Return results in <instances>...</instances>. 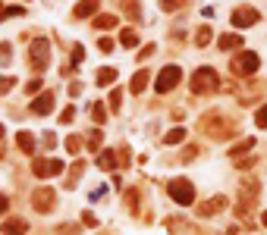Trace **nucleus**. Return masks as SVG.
Instances as JSON below:
<instances>
[{
  "label": "nucleus",
  "instance_id": "nucleus-1",
  "mask_svg": "<svg viewBox=\"0 0 267 235\" xmlns=\"http://www.w3.org/2000/svg\"><path fill=\"white\" fill-rule=\"evenodd\" d=\"M217 88H220V75L211 66L195 69V75H192V94H214Z\"/></svg>",
  "mask_w": 267,
  "mask_h": 235
},
{
  "label": "nucleus",
  "instance_id": "nucleus-2",
  "mask_svg": "<svg viewBox=\"0 0 267 235\" xmlns=\"http://www.w3.org/2000/svg\"><path fill=\"white\" fill-rule=\"evenodd\" d=\"M167 191H170V198H173L176 204H182V207L195 204V185H192L189 179H170Z\"/></svg>",
  "mask_w": 267,
  "mask_h": 235
},
{
  "label": "nucleus",
  "instance_id": "nucleus-3",
  "mask_svg": "<svg viewBox=\"0 0 267 235\" xmlns=\"http://www.w3.org/2000/svg\"><path fill=\"white\" fill-rule=\"evenodd\" d=\"M258 66H261V57L255 54V50H242V54H236L233 63H230L233 75H255Z\"/></svg>",
  "mask_w": 267,
  "mask_h": 235
},
{
  "label": "nucleus",
  "instance_id": "nucleus-4",
  "mask_svg": "<svg viewBox=\"0 0 267 235\" xmlns=\"http://www.w3.org/2000/svg\"><path fill=\"white\" fill-rule=\"evenodd\" d=\"M29 60H32V69L41 72L47 66V60H51V41H47V38H35L29 44Z\"/></svg>",
  "mask_w": 267,
  "mask_h": 235
},
{
  "label": "nucleus",
  "instance_id": "nucleus-5",
  "mask_svg": "<svg viewBox=\"0 0 267 235\" xmlns=\"http://www.w3.org/2000/svg\"><path fill=\"white\" fill-rule=\"evenodd\" d=\"M179 78H182V69L179 66H163L160 75H157V82H154V91L157 94H170V91L179 85Z\"/></svg>",
  "mask_w": 267,
  "mask_h": 235
},
{
  "label": "nucleus",
  "instance_id": "nucleus-6",
  "mask_svg": "<svg viewBox=\"0 0 267 235\" xmlns=\"http://www.w3.org/2000/svg\"><path fill=\"white\" fill-rule=\"evenodd\" d=\"M258 19H261V13H258L255 7H236L230 22L236 25V29H252V25H255Z\"/></svg>",
  "mask_w": 267,
  "mask_h": 235
},
{
  "label": "nucleus",
  "instance_id": "nucleus-7",
  "mask_svg": "<svg viewBox=\"0 0 267 235\" xmlns=\"http://www.w3.org/2000/svg\"><path fill=\"white\" fill-rule=\"evenodd\" d=\"M32 173L38 176V179H54V176H60L63 173V160H38L32 163Z\"/></svg>",
  "mask_w": 267,
  "mask_h": 235
},
{
  "label": "nucleus",
  "instance_id": "nucleus-8",
  "mask_svg": "<svg viewBox=\"0 0 267 235\" xmlns=\"http://www.w3.org/2000/svg\"><path fill=\"white\" fill-rule=\"evenodd\" d=\"M54 204H57V198H54L51 188H38V191H32V207H35V210H54Z\"/></svg>",
  "mask_w": 267,
  "mask_h": 235
},
{
  "label": "nucleus",
  "instance_id": "nucleus-9",
  "mask_svg": "<svg viewBox=\"0 0 267 235\" xmlns=\"http://www.w3.org/2000/svg\"><path fill=\"white\" fill-rule=\"evenodd\" d=\"M223 207H227V198H223V195H217V198L198 204V217H214V213H220Z\"/></svg>",
  "mask_w": 267,
  "mask_h": 235
},
{
  "label": "nucleus",
  "instance_id": "nucleus-10",
  "mask_svg": "<svg viewBox=\"0 0 267 235\" xmlns=\"http://www.w3.org/2000/svg\"><path fill=\"white\" fill-rule=\"evenodd\" d=\"M98 7H101V0H79L76 10H72V16H76V19H88V16L98 13Z\"/></svg>",
  "mask_w": 267,
  "mask_h": 235
},
{
  "label": "nucleus",
  "instance_id": "nucleus-11",
  "mask_svg": "<svg viewBox=\"0 0 267 235\" xmlns=\"http://www.w3.org/2000/svg\"><path fill=\"white\" fill-rule=\"evenodd\" d=\"M54 110V94H44V97H35L32 100V113L35 116H47Z\"/></svg>",
  "mask_w": 267,
  "mask_h": 235
},
{
  "label": "nucleus",
  "instance_id": "nucleus-12",
  "mask_svg": "<svg viewBox=\"0 0 267 235\" xmlns=\"http://www.w3.org/2000/svg\"><path fill=\"white\" fill-rule=\"evenodd\" d=\"M145 88H148V69H138V72L132 75V82H129V91H132V94H141Z\"/></svg>",
  "mask_w": 267,
  "mask_h": 235
},
{
  "label": "nucleus",
  "instance_id": "nucleus-13",
  "mask_svg": "<svg viewBox=\"0 0 267 235\" xmlns=\"http://www.w3.org/2000/svg\"><path fill=\"white\" fill-rule=\"evenodd\" d=\"M26 232H29L26 220H7L4 223V235H26Z\"/></svg>",
  "mask_w": 267,
  "mask_h": 235
},
{
  "label": "nucleus",
  "instance_id": "nucleus-14",
  "mask_svg": "<svg viewBox=\"0 0 267 235\" xmlns=\"http://www.w3.org/2000/svg\"><path fill=\"white\" fill-rule=\"evenodd\" d=\"M16 144H19L22 154H35V135L32 132H19L16 135Z\"/></svg>",
  "mask_w": 267,
  "mask_h": 235
},
{
  "label": "nucleus",
  "instance_id": "nucleus-15",
  "mask_svg": "<svg viewBox=\"0 0 267 235\" xmlns=\"http://www.w3.org/2000/svg\"><path fill=\"white\" fill-rule=\"evenodd\" d=\"M116 75H119V72H116L113 66H104V69L98 72V78H94V82H98V85H113V82H116Z\"/></svg>",
  "mask_w": 267,
  "mask_h": 235
},
{
  "label": "nucleus",
  "instance_id": "nucleus-16",
  "mask_svg": "<svg viewBox=\"0 0 267 235\" xmlns=\"http://www.w3.org/2000/svg\"><path fill=\"white\" fill-rule=\"evenodd\" d=\"M94 25H98L101 32H107V29H116V25H119V19H116V16H110V13H101L98 19H94Z\"/></svg>",
  "mask_w": 267,
  "mask_h": 235
},
{
  "label": "nucleus",
  "instance_id": "nucleus-17",
  "mask_svg": "<svg viewBox=\"0 0 267 235\" xmlns=\"http://www.w3.org/2000/svg\"><path fill=\"white\" fill-rule=\"evenodd\" d=\"M211 38H214L211 25H201V29L195 32V47H208V44H211Z\"/></svg>",
  "mask_w": 267,
  "mask_h": 235
},
{
  "label": "nucleus",
  "instance_id": "nucleus-18",
  "mask_svg": "<svg viewBox=\"0 0 267 235\" xmlns=\"http://www.w3.org/2000/svg\"><path fill=\"white\" fill-rule=\"evenodd\" d=\"M98 166H101V169H113V166H116V154H113V151H101V154H98Z\"/></svg>",
  "mask_w": 267,
  "mask_h": 235
},
{
  "label": "nucleus",
  "instance_id": "nucleus-19",
  "mask_svg": "<svg viewBox=\"0 0 267 235\" xmlns=\"http://www.w3.org/2000/svg\"><path fill=\"white\" fill-rule=\"evenodd\" d=\"M217 44H220V50H233V47L242 44V38L239 35H220V41H217Z\"/></svg>",
  "mask_w": 267,
  "mask_h": 235
},
{
  "label": "nucleus",
  "instance_id": "nucleus-20",
  "mask_svg": "<svg viewBox=\"0 0 267 235\" xmlns=\"http://www.w3.org/2000/svg\"><path fill=\"white\" fill-rule=\"evenodd\" d=\"M10 60H13V44L0 41V66H10Z\"/></svg>",
  "mask_w": 267,
  "mask_h": 235
},
{
  "label": "nucleus",
  "instance_id": "nucleus-21",
  "mask_svg": "<svg viewBox=\"0 0 267 235\" xmlns=\"http://www.w3.org/2000/svg\"><path fill=\"white\" fill-rule=\"evenodd\" d=\"M119 44H123V47H135L138 44V35L132 29H123V32H119Z\"/></svg>",
  "mask_w": 267,
  "mask_h": 235
},
{
  "label": "nucleus",
  "instance_id": "nucleus-22",
  "mask_svg": "<svg viewBox=\"0 0 267 235\" xmlns=\"http://www.w3.org/2000/svg\"><path fill=\"white\" fill-rule=\"evenodd\" d=\"M255 147V138H245V141H239L236 147H230V157H239V154H249Z\"/></svg>",
  "mask_w": 267,
  "mask_h": 235
},
{
  "label": "nucleus",
  "instance_id": "nucleus-23",
  "mask_svg": "<svg viewBox=\"0 0 267 235\" xmlns=\"http://www.w3.org/2000/svg\"><path fill=\"white\" fill-rule=\"evenodd\" d=\"M116 4L123 7V10H126L132 19H141V10H138V4H135V0H116Z\"/></svg>",
  "mask_w": 267,
  "mask_h": 235
},
{
  "label": "nucleus",
  "instance_id": "nucleus-24",
  "mask_svg": "<svg viewBox=\"0 0 267 235\" xmlns=\"http://www.w3.org/2000/svg\"><path fill=\"white\" fill-rule=\"evenodd\" d=\"M91 119L98 122V125L107 122V110H104V103H91Z\"/></svg>",
  "mask_w": 267,
  "mask_h": 235
},
{
  "label": "nucleus",
  "instance_id": "nucleus-25",
  "mask_svg": "<svg viewBox=\"0 0 267 235\" xmlns=\"http://www.w3.org/2000/svg\"><path fill=\"white\" fill-rule=\"evenodd\" d=\"M179 141H186V129H173V132H167V138H163V144H179Z\"/></svg>",
  "mask_w": 267,
  "mask_h": 235
},
{
  "label": "nucleus",
  "instance_id": "nucleus-26",
  "mask_svg": "<svg viewBox=\"0 0 267 235\" xmlns=\"http://www.w3.org/2000/svg\"><path fill=\"white\" fill-rule=\"evenodd\" d=\"M101 141H104V135H101V132H91V135H88V151L94 154V151L101 147Z\"/></svg>",
  "mask_w": 267,
  "mask_h": 235
},
{
  "label": "nucleus",
  "instance_id": "nucleus-27",
  "mask_svg": "<svg viewBox=\"0 0 267 235\" xmlns=\"http://www.w3.org/2000/svg\"><path fill=\"white\" fill-rule=\"evenodd\" d=\"M13 85H16V78H13V75H0V94L13 91Z\"/></svg>",
  "mask_w": 267,
  "mask_h": 235
},
{
  "label": "nucleus",
  "instance_id": "nucleus-28",
  "mask_svg": "<svg viewBox=\"0 0 267 235\" xmlns=\"http://www.w3.org/2000/svg\"><path fill=\"white\" fill-rule=\"evenodd\" d=\"M13 16H26V7H7L4 16H0V22H4V19H13Z\"/></svg>",
  "mask_w": 267,
  "mask_h": 235
},
{
  "label": "nucleus",
  "instance_id": "nucleus-29",
  "mask_svg": "<svg viewBox=\"0 0 267 235\" xmlns=\"http://www.w3.org/2000/svg\"><path fill=\"white\" fill-rule=\"evenodd\" d=\"M186 4V0H160V10H167V13H173V10H179Z\"/></svg>",
  "mask_w": 267,
  "mask_h": 235
},
{
  "label": "nucleus",
  "instance_id": "nucleus-30",
  "mask_svg": "<svg viewBox=\"0 0 267 235\" xmlns=\"http://www.w3.org/2000/svg\"><path fill=\"white\" fill-rule=\"evenodd\" d=\"M79 147H82V138H76V135L66 138V151H69V154H79Z\"/></svg>",
  "mask_w": 267,
  "mask_h": 235
},
{
  "label": "nucleus",
  "instance_id": "nucleus-31",
  "mask_svg": "<svg viewBox=\"0 0 267 235\" xmlns=\"http://www.w3.org/2000/svg\"><path fill=\"white\" fill-rule=\"evenodd\" d=\"M72 119H76V107H66V110L60 113V122H63V125H69Z\"/></svg>",
  "mask_w": 267,
  "mask_h": 235
},
{
  "label": "nucleus",
  "instance_id": "nucleus-32",
  "mask_svg": "<svg viewBox=\"0 0 267 235\" xmlns=\"http://www.w3.org/2000/svg\"><path fill=\"white\" fill-rule=\"evenodd\" d=\"M255 122H258V129H267V103L258 110V116H255Z\"/></svg>",
  "mask_w": 267,
  "mask_h": 235
},
{
  "label": "nucleus",
  "instance_id": "nucleus-33",
  "mask_svg": "<svg viewBox=\"0 0 267 235\" xmlns=\"http://www.w3.org/2000/svg\"><path fill=\"white\" fill-rule=\"evenodd\" d=\"M98 50H101V54H110V50H113V41H110V38H101V41H98Z\"/></svg>",
  "mask_w": 267,
  "mask_h": 235
},
{
  "label": "nucleus",
  "instance_id": "nucleus-34",
  "mask_svg": "<svg viewBox=\"0 0 267 235\" xmlns=\"http://www.w3.org/2000/svg\"><path fill=\"white\" fill-rule=\"evenodd\" d=\"M119 103H123V100H119V91H113L110 94V110H119Z\"/></svg>",
  "mask_w": 267,
  "mask_h": 235
},
{
  "label": "nucleus",
  "instance_id": "nucleus-35",
  "mask_svg": "<svg viewBox=\"0 0 267 235\" xmlns=\"http://www.w3.org/2000/svg\"><path fill=\"white\" fill-rule=\"evenodd\" d=\"M7 210H10V198L0 195V213H7Z\"/></svg>",
  "mask_w": 267,
  "mask_h": 235
},
{
  "label": "nucleus",
  "instance_id": "nucleus-36",
  "mask_svg": "<svg viewBox=\"0 0 267 235\" xmlns=\"http://www.w3.org/2000/svg\"><path fill=\"white\" fill-rule=\"evenodd\" d=\"M82 220H85V226H94V223H98V220H94V213H91V210H85V213H82Z\"/></svg>",
  "mask_w": 267,
  "mask_h": 235
},
{
  "label": "nucleus",
  "instance_id": "nucleus-37",
  "mask_svg": "<svg viewBox=\"0 0 267 235\" xmlns=\"http://www.w3.org/2000/svg\"><path fill=\"white\" fill-rule=\"evenodd\" d=\"M29 94H35V91H41V82H29V88H26Z\"/></svg>",
  "mask_w": 267,
  "mask_h": 235
},
{
  "label": "nucleus",
  "instance_id": "nucleus-38",
  "mask_svg": "<svg viewBox=\"0 0 267 235\" xmlns=\"http://www.w3.org/2000/svg\"><path fill=\"white\" fill-rule=\"evenodd\" d=\"M261 223H264V226H267V210H264V213H261Z\"/></svg>",
  "mask_w": 267,
  "mask_h": 235
},
{
  "label": "nucleus",
  "instance_id": "nucleus-39",
  "mask_svg": "<svg viewBox=\"0 0 267 235\" xmlns=\"http://www.w3.org/2000/svg\"><path fill=\"white\" fill-rule=\"evenodd\" d=\"M0 138H4V125H0Z\"/></svg>",
  "mask_w": 267,
  "mask_h": 235
}]
</instances>
